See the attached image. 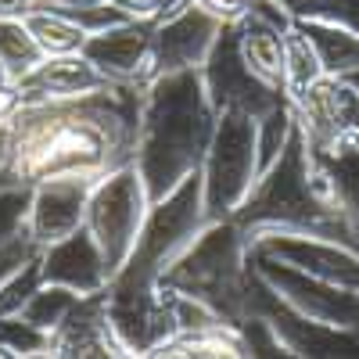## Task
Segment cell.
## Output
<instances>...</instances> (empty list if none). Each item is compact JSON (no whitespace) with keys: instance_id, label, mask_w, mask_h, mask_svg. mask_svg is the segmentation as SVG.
<instances>
[{"instance_id":"cell-7","label":"cell","mask_w":359,"mask_h":359,"mask_svg":"<svg viewBox=\"0 0 359 359\" xmlns=\"http://www.w3.org/2000/svg\"><path fill=\"white\" fill-rule=\"evenodd\" d=\"M147 208H151V198H147L144 176L133 162L111 169L108 176H101L94 184V191H90L86 230L101 245L111 273H118V269L126 266V259L137 245V233L147 219Z\"/></svg>"},{"instance_id":"cell-22","label":"cell","mask_w":359,"mask_h":359,"mask_svg":"<svg viewBox=\"0 0 359 359\" xmlns=\"http://www.w3.org/2000/svg\"><path fill=\"white\" fill-rule=\"evenodd\" d=\"M327 72L320 65V54L309 43V36L298 29V22L287 25L284 33V94L298 97L302 90H309L313 83H320Z\"/></svg>"},{"instance_id":"cell-26","label":"cell","mask_w":359,"mask_h":359,"mask_svg":"<svg viewBox=\"0 0 359 359\" xmlns=\"http://www.w3.org/2000/svg\"><path fill=\"white\" fill-rule=\"evenodd\" d=\"M0 345L11 352V359L25 355H50V334L33 327L25 316H8L0 320Z\"/></svg>"},{"instance_id":"cell-17","label":"cell","mask_w":359,"mask_h":359,"mask_svg":"<svg viewBox=\"0 0 359 359\" xmlns=\"http://www.w3.org/2000/svg\"><path fill=\"white\" fill-rule=\"evenodd\" d=\"M111 86L94 65L90 57L79 54H47L43 62L18 79V94L22 101H72V97H86L94 90Z\"/></svg>"},{"instance_id":"cell-1","label":"cell","mask_w":359,"mask_h":359,"mask_svg":"<svg viewBox=\"0 0 359 359\" xmlns=\"http://www.w3.org/2000/svg\"><path fill=\"white\" fill-rule=\"evenodd\" d=\"M147 86H104L72 101H22L4 123L0 187H33L50 176L101 180L130 165Z\"/></svg>"},{"instance_id":"cell-23","label":"cell","mask_w":359,"mask_h":359,"mask_svg":"<svg viewBox=\"0 0 359 359\" xmlns=\"http://www.w3.org/2000/svg\"><path fill=\"white\" fill-rule=\"evenodd\" d=\"M43 57L47 54L36 43V36L29 33L25 18H0V65L8 69V76L15 83L33 72Z\"/></svg>"},{"instance_id":"cell-4","label":"cell","mask_w":359,"mask_h":359,"mask_svg":"<svg viewBox=\"0 0 359 359\" xmlns=\"http://www.w3.org/2000/svg\"><path fill=\"white\" fill-rule=\"evenodd\" d=\"M208 223H212V216H208L205 184H201V169H198L176 191H169L165 198L151 201L147 219H144V226L137 233V245H133L126 266L111 277L108 294L111 298L155 294L162 273L194 245V237Z\"/></svg>"},{"instance_id":"cell-39","label":"cell","mask_w":359,"mask_h":359,"mask_svg":"<svg viewBox=\"0 0 359 359\" xmlns=\"http://www.w3.org/2000/svg\"><path fill=\"white\" fill-rule=\"evenodd\" d=\"M4 79H11V76H8V69H4V65H0V83H4ZM11 83H15V79H11Z\"/></svg>"},{"instance_id":"cell-33","label":"cell","mask_w":359,"mask_h":359,"mask_svg":"<svg viewBox=\"0 0 359 359\" xmlns=\"http://www.w3.org/2000/svg\"><path fill=\"white\" fill-rule=\"evenodd\" d=\"M18 104H22V94H18V83H11V79H4L0 83V126L8 123V118L18 111Z\"/></svg>"},{"instance_id":"cell-25","label":"cell","mask_w":359,"mask_h":359,"mask_svg":"<svg viewBox=\"0 0 359 359\" xmlns=\"http://www.w3.org/2000/svg\"><path fill=\"white\" fill-rule=\"evenodd\" d=\"M291 133H294V108L284 97L273 111L259 118V158H262V169L273 165V158L287 147Z\"/></svg>"},{"instance_id":"cell-38","label":"cell","mask_w":359,"mask_h":359,"mask_svg":"<svg viewBox=\"0 0 359 359\" xmlns=\"http://www.w3.org/2000/svg\"><path fill=\"white\" fill-rule=\"evenodd\" d=\"M4 151H8V137H4V126H0V169H4Z\"/></svg>"},{"instance_id":"cell-34","label":"cell","mask_w":359,"mask_h":359,"mask_svg":"<svg viewBox=\"0 0 359 359\" xmlns=\"http://www.w3.org/2000/svg\"><path fill=\"white\" fill-rule=\"evenodd\" d=\"M36 8V0H0V18H25Z\"/></svg>"},{"instance_id":"cell-6","label":"cell","mask_w":359,"mask_h":359,"mask_svg":"<svg viewBox=\"0 0 359 359\" xmlns=\"http://www.w3.org/2000/svg\"><path fill=\"white\" fill-rule=\"evenodd\" d=\"M262 176L259 158V123L245 111H219L216 137L201 162L205 205L212 219H230L245 205Z\"/></svg>"},{"instance_id":"cell-16","label":"cell","mask_w":359,"mask_h":359,"mask_svg":"<svg viewBox=\"0 0 359 359\" xmlns=\"http://www.w3.org/2000/svg\"><path fill=\"white\" fill-rule=\"evenodd\" d=\"M294 108V123L302 130L309 151H331L334 144L348 137V104L352 90L331 76H323L298 97H287Z\"/></svg>"},{"instance_id":"cell-5","label":"cell","mask_w":359,"mask_h":359,"mask_svg":"<svg viewBox=\"0 0 359 359\" xmlns=\"http://www.w3.org/2000/svg\"><path fill=\"white\" fill-rule=\"evenodd\" d=\"M158 284L198 298L237 327L248 316V287H252L248 233L237 226V219H212L194 237V245L165 269Z\"/></svg>"},{"instance_id":"cell-14","label":"cell","mask_w":359,"mask_h":359,"mask_svg":"<svg viewBox=\"0 0 359 359\" xmlns=\"http://www.w3.org/2000/svg\"><path fill=\"white\" fill-rule=\"evenodd\" d=\"M223 18L201 8L198 0H191L187 8H180L165 22L155 25V79L169 72H187L201 69L205 57L212 54L219 33H223Z\"/></svg>"},{"instance_id":"cell-10","label":"cell","mask_w":359,"mask_h":359,"mask_svg":"<svg viewBox=\"0 0 359 359\" xmlns=\"http://www.w3.org/2000/svg\"><path fill=\"white\" fill-rule=\"evenodd\" d=\"M201 79H205L208 101L216 104V111H245V115L255 118V123L287 97L284 90L262 83L245 65L241 50H237L233 25H223V33H219L212 54H208L205 65H201Z\"/></svg>"},{"instance_id":"cell-31","label":"cell","mask_w":359,"mask_h":359,"mask_svg":"<svg viewBox=\"0 0 359 359\" xmlns=\"http://www.w3.org/2000/svg\"><path fill=\"white\" fill-rule=\"evenodd\" d=\"M40 255V248L29 241V233H18V237H11V241H4L0 245V284H4L8 277H15L22 266H29Z\"/></svg>"},{"instance_id":"cell-40","label":"cell","mask_w":359,"mask_h":359,"mask_svg":"<svg viewBox=\"0 0 359 359\" xmlns=\"http://www.w3.org/2000/svg\"><path fill=\"white\" fill-rule=\"evenodd\" d=\"M277 4H284V8H287V4H291V0H277Z\"/></svg>"},{"instance_id":"cell-20","label":"cell","mask_w":359,"mask_h":359,"mask_svg":"<svg viewBox=\"0 0 359 359\" xmlns=\"http://www.w3.org/2000/svg\"><path fill=\"white\" fill-rule=\"evenodd\" d=\"M298 29L309 36V43L320 54V65L331 79H341L359 65V36L334 22H320V18H294Z\"/></svg>"},{"instance_id":"cell-27","label":"cell","mask_w":359,"mask_h":359,"mask_svg":"<svg viewBox=\"0 0 359 359\" xmlns=\"http://www.w3.org/2000/svg\"><path fill=\"white\" fill-rule=\"evenodd\" d=\"M287 11L294 18H320L334 22L359 36V0H291Z\"/></svg>"},{"instance_id":"cell-32","label":"cell","mask_w":359,"mask_h":359,"mask_svg":"<svg viewBox=\"0 0 359 359\" xmlns=\"http://www.w3.org/2000/svg\"><path fill=\"white\" fill-rule=\"evenodd\" d=\"M201 8H208L212 15H219L226 25H233V22H241L252 8H255V0H198Z\"/></svg>"},{"instance_id":"cell-24","label":"cell","mask_w":359,"mask_h":359,"mask_svg":"<svg viewBox=\"0 0 359 359\" xmlns=\"http://www.w3.org/2000/svg\"><path fill=\"white\" fill-rule=\"evenodd\" d=\"M79 298H83V294H76V291H69V287L40 284V287L33 291V298H29V302L22 306V313H18V316H25L33 327H40V331L54 334L57 327L65 323V316L76 309Z\"/></svg>"},{"instance_id":"cell-28","label":"cell","mask_w":359,"mask_h":359,"mask_svg":"<svg viewBox=\"0 0 359 359\" xmlns=\"http://www.w3.org/2000/svg\"><path fill=\"white\" fill-rule=\"evenodd\" d=\"M40 259V255H36ZM29 262V266H22L15 277H8L4 284H0V320H8V316H18L22 313V306L33 298V291L43 284V277H40V262Z\"/></svg>"},{"instance_id":"cell-21","label":"cell","mask_w":359,"mask_h":359,"mask_svg":"<svg viewBox=\"0 0 359 359\" xmlns=\"http://www.w3.org/2000/svg\"><path fill=\"white\" fill-rule=\"evenodd\" d=\"M25 25L29 33L36 36V43L43 47V54H79L90 40V33L65 11L57 8H47V4H36L33 11L25 15Z\"/></svg>"},{"instance_id":"cell-35","label":"cell","mask_w":359,"mask_h":359,"mask_svg":"<svg viewBox=\"0 0 359 359\" xmlns=\"http://www.w3.org/2000/svg\"><path fill=\"white\" fill-rule=\"evenodd\" d=\"M36 4L57 8V11H76V8H97V4H115V0H36Z\"/></svg>"},{"instance_id":"cell-3","label":"cell","mask_w":359,"mask_h":359,"mask_svg":"<svg viewBox=\"0 0 359 359\" xmlns=\"http://www.w3.org/2000/svg\"><path fill=\"white\" fill-rule=\"evenodd\" d=\"M230 219H237V226L248 233V241L262 233H306L359 248V230L338 208L331 176L306 147L298 123L287 147L273 158V165L262 169L259 184Z\"/></svg>"},{"instance_id":"cell-19","label":"cell","mask_w":359,"mask_h":359,"mask_svg":"<svg viewBox=\"0 0 359 359\" xmlns=\"http://www.w3.org/2000/svg\"><path fill=\"white\" fill-rule=\"evenodd\" d=\"M313 155L320 158L323 172L331 176L338 208L345 212V219L359 230V140L345 137L341 144L331 147V151H313Z\"/></svg>"},{"instance_id":"cell-8","label":"cell","mask_w":359,"mask_h":359,"mask_svg":"<svg viewBox=\"0 0 359 359\" xmlns=\"http://www.w3.org/2000/svg\"><path fill=\"white\" fill-rule=\"evenodd\" d=\"M248 313H259V316L269 320V327L277 331L287 355L359 359V331H338V327H327V323H316L302 313H294L291 306H284L277 298V291L259 277L255 266H252V287H248Z\"/></svg>"},{"instance_id":"cell-12","label":"cell","mask_w":359,"mask_h":359,"mask_svg":"<svg viewBox=\"0 0 359 359\" xmlns=\"http://www.w3.org/2000/svg\"><path fill=\"white\" fill-rule=\"evenodd\" d=\"M97 180L86 176H50L29 191L25 233L40 252L54 241H65L69 233L86 226V201Z\"/></svg>"},{"instance_id":"cell-11","label":"cell","mask_w":359,"mask_h":359,"mask_svg":"<svg viewBox=\"0 0 359 359\" xmlns=\"http://www.w3.org/2000/svg\"><path fill=\"white\" fill-rule=\"evenodd\" d=\"M83 54L111 86H147L155 79V25L118 22L101 33H90Z\"/></svg>"},{"instance_id":"cell-30","label":"cell","mask_w":359,"mask_h":359,"mask_svg":"<svg viewBox=\"0 0 359 359\" xmlns=\"http://www.w3.org/2000/svg\"><path fill=\"white\" fill-rule=\"evenodd\" d=\"M187 4H191V0H115V8L123 11L126 18L151 22V25L165 22L169 15H176L180 8H187Z\"/></svg>"},{"instance_id":"cell-29","label":"cell","mask_w":359,"mask_h":359,"mask_svg":"<svg viewBox=\"0 0 359 359\" xmlns=\"http://www.w3.org/2000/svg\"><path fill=\"white\" fill-rule=\"evenodd\" d=\"M29 191L33 187H0V245L18 237V233H25Z\"/></svg>"},{"instance_id":"cell-18","label":"cell","mask_w":359,"mask_h":359,"mask_svg":"<svg viewBox=\"0 0 359 359\" xmlns=\"http://www.w3.org/2000/svg\"><path fill=\"white\" fill-rule=\"evenodd\" d=\"M50 355L94 359V355H118L111 323H108V291L83 294L65 323L50 334Z\"/></svg>"},{"instance_id":"cell-13","label":"cell","mask_w":359,"mask_h":359,"mask_svg":"<svg viewBox=\"0 0 359 359\" xmlns=\"http://www.w3.org/2000/svg\"><path fill=\"white\" fill-rule=\"evenodd\" d=\"M252 255L277 259L309 277L359 291V248H348L341 241L306 237V233H262L252 241Z\"/></svg>"},{"instance_id":"cell-37","label":"cell","mask_w":359,"mask_h":359,"mask_svg":"<svg viewBox=\"0 0 359 359\" xmlns=\"http://www.w3.org/2000/svg\"><path fill=\"white\" fill-rule=\"evenodd\" d=\"M338 83H345V86H348V90H352V94H355V97H359V65H355V69H352V72H345V76H341V79H338Z\"/></svg>"},{"instance_id":"cell-9","label":"cell","mask_w":359,"mask_h":359,"mask_svg":"<svg viewBox=\"0 0 359 359\" xmlns=\"http://www.w3.org/2000/svg\"><path fill=\"white\" fill-rule=\"evenodd\" d=\"M252 266L277 291L280 302L291 306L294 313H302L316 323H327V327H338V331H359V291L355 287L309 277L302 269L284 266L277 259H262V255H252Z\"/></svg>"},{"instance_id":"cell-15","label":"cell","mask_w":359,"mask_h":359,"mask_svg":"<svg viewBox=\"0 0 359 359\" xmlns=\"http://www.w3.org/2000/svg\"><path fill=\"white\" fill-rule=\"evenodd\" d=\"M40 277L43 284L69 287L76 294H101L111 284V266L101 252V245L90 237V230H76L65 241H54L40 252Z\"/></svg>"},{"instance_id":"cell-2","label":"cell","mask_w":359,"mask_h":359,"mask_svg":"<svg viewBox=\"0 0 359 359\" xmlns=\"http://www.w3.org/2000/svg\"><path fill=\"white\" fill-rule=\"evenodd\" d=\"M219 111L208 101L201 69L169 72L147 83L140 108V137L133 165L144 176L147 198L158 201L201 169L216 137Z\"/></svg>"},{"instance_id":"cell-36","label":"cell","mask_w":359,"mask_h":359,"mask_svg":"<svg viewBox=\"0 0 359 359\" xmlns=\"http://www.w3.org/2000/svg\"><path fill=\"white\" fill-rule=\"evenodd\" d=\"M348 137L359 140V97L352 94V104H348Z\"/></svg>"}]
</instances>
